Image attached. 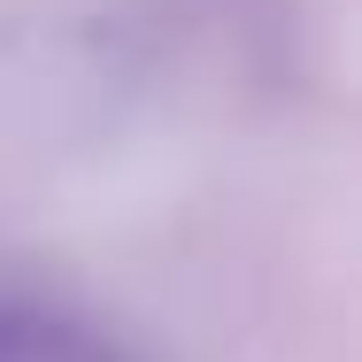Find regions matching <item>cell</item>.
Here are the masks:
<instances>
[{"mask_svg": "<svg viewBox=\"0 0 362 362\" xmlns=\"http://www.w3.org/2000/svg\"><path fill=\"white\" fill-rule=\"evenodd\" d=\"M0 362H116V347L70 308L0 293Z\"/></svg>", "mask_w": 362, "mask_h": 362, "instance_id": "6da1fadb", "label": "cell"}]
</instances>
